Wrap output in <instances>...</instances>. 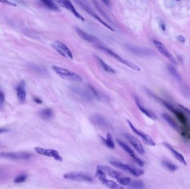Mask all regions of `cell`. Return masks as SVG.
I'll return each mask as SVG.
<instances>
[{
    "instance_id": "obj_7",
    "label": "cell",
    "mask_w": 190,
    "mask_h": 189,
    "mask_svg": "<svg viewBox=\"0 0 190 189\" xmlns=\"http://www.w3.org/2000/svg\"><path fill=\"white\" fill-rule=\"evenodd\" d=\"M110 164L116 168H118L121 170H125L130 173L132 174L134 176L138 177L144 174V171L142 169H139L137 168H132L127 164H124L120 161H111Z\"/></svg>"
},
{
    "instance_id": "obj_16",
    "label": "cell",
    "mask_w": 190,
    "mask_h": 189,
    "mask_svg": "<svg viewBox=\"0 0 190 189\" xmlns=\"http://www.w3.org/2000/svg\"><path fill=\"white\" fill-rule=\"evenodd\" d=\"M0 156L10 159H27L31 158V155L26 152H1Z\"/></svg>"
},
{
    "instance_id": "obj_12",
    "label": "cell",
    "mask_w": 190,
    "mask_h": 189,
    "mask_svg": "<svg viewBox=\"0 0 190 189\" xmlns=\"http://www.w3.org/2000/svg\"><path fill=\"white\" fill-rule=\"evenodd\" d=\"M35 151L39 155L46 156L48 157H52L56 160L62 162L63 159L61 156L60 155L58 151L54 149H47L39 147H36L35 148Z\"/></svg>"
},
{
    "instance_id": "obj_31",
    "label": "cell",
    "mask_w": 190,
    "mask_h": 189,
    "mask_svg": "<svg viewBox=\"0 0 190 189\" xmlns=\"http://www.w3.org/2000/svg\"><path fill=\"white\" fill-rule=\"evenodd\" d=\"M128 188L130 189H144L145 185L141 181H133L128 184Z\"/></svg>"
},
{
    "instance_id": "obj_27",
    "label": "cell",
    "mask_w": 190,
    "mask_h": 189,
    "mask_svg": "<svg viewBox=\"0 0 190 189\" xmlns=\"http://www.w3.org/2000/svg\"><path fill=\"white\" fill-rule=\"evenodd\" d=\"M29 68L33 72L41 75H46L48 74V70L43 67L39 66L37 65L31 64L29 66Z\"/></svg>"
},
{
    "instance_id": "obj_38",
    "label": "cell",
    "mask_w": 190,
    "mask_h": 189,
    "mask_svg": "<svg viewBox=\"0 0 190 189\" xmlns=\"http://www.w3.org/2000/svg\"><path fill=\"white\" fill-rule=\"evenodd\" d=\"M177 39H178L180 42H182V43H184V42H185V38H184L183 36H181V35L178 36V37H177Z\"/></svg>"
},
{
    "instance_id": "obj_19",
    "label": "cell",
    "mask_w": 190,
    "mask_h": 189,
    "mask_svg": "<svg viewBox=\"0 0 190 189\" xmlns=\"http://www.w3.org/2000/svg\"><path fill=\"white\" fill-rule=\"evenodd\" d=\"M117 142L118 144L124 149V150L128 154V155L133 158L140 166H143V162L142 160L134 152V151L127 144H126L124 142H122L120 140H118Z\"/></svg>"
},
{
    "instance_id": "obj_2",
    "label": "cell",
    "mask_w": 190,
    "mask_h": 189,
    "mask_svg": "<svg viewBox=\"0 0 190 189\" xmlns=\"http://www.w3.org/2000/svg\"><path fill=\"white\" fill-rule=\"evenodd\" d=\"M52 68L57 75L64 79L75 82L82 81L81 76L68 69L58 66H52Z\"/></svg>"
},
{
    "instance_id": "obj_42",
    "label": "cell",
    "mask_w": 190,
    "mask_h": 189,
    "mask_svg": "<svg viewBox=\"0 0 190 189\" xmlns=\"http://www.w3.org/2000/svg\"><path fill=\"white\" fill-rule=\"evenodd\" d=\"M161 27L163 31H165L166 29V25L164 23H162L161 24Z\"/></svg>"
},
{
    "instance_id": "obj_10",
    "label": "cell",
    "mask_w": 190,
    "mask_h": 189,
    "mask_svg": "<svg viewBox=\"0 0 190 189\" xmlns=\"http://www.w3.org/2000/svg\"><path fill=\"white\" fill-rule=\"evenodd\" d=\"M153 43H154L155 46L161 53V55H162L164 57H166L167 59H169L173 64L177 65V63L176 59L172 55V54L170 52V51L167 49V48L166 47V46L162 43L157 40H154Z\"/></svg>"
},
{
    "instance_id": "obj_41",
    "label": "cell",
    "mask_w": 190,
    "mask_h": 189,
    "mask_svg": "<svg viewBox=\"0 0 190 189\" xmlns=\"http://www.w3.org/2000/svg\"><path fill=\"white\" fill-rule=\"evenodd\" d=\"M180 106L181 108H182L183 109H184L185 110H186V112H187L190 115V110H189V109H188L187 108H185V107H184L183 106H182V105H180Z\"/></svg>"
},
{
    "instance_id": "obj_14",
    "label": "cell",
    "mask_w": 190,
    "mask_h": 189,
    "mask_svg": "<svg viewBox=\"0 0 190 189\" xmlns=\"http://www.w3.org/2000/svg\"><path fill=\"white\" fill-rule=\"evenodd\" d=\"M56 2L61 6L70 11L77 19H80L82 21H84L85 19L84 17L80 13H79L77 11V10L71 1L67 0H60V1H57Z\"/></svg>"
},
{
    "instance_id": "obj_37",
    "label": "cell",
    "mask_w": 190,
    "mask_h": 189,
    "mask_svg": "<svg viewBox=\"0 0 190 189\" xmlns=\"http://www.w3.org/2000/svg\"><path fill=\"white\" fill-rule=\"evenodd\" d=\"M5 94L1 91H0V103L3 102L5 101Z\"/></svg>"
},
{
    "instance_id": "obj_33",
    "label": "cell",
    "mask_w": 190,
    "mask_h": 189,
    "mask_svg": "<svg viewBox=\"0 0 190 189\" xmlns=\"http://www.w3.org/2000/svg\"><path fill=\"white\" fill-rule=\"evenodd\" d=\"M41 2L43 3V5L46 6L48 9L50 10H54V11H58V8L57 7L56 3L52 1H49V0H45V1H42Z\"/></svg>"
},
{
    "instance_id": "obj_32",
    "label": "cell",
    "mask_w": 190,
    "mask_h": 189,
    "mask_svg": "<svg viewBox=\"0 0 190 189\" xmlns=\"http://www.w3.org/2000/svg\"><path fill=\"white\" fill-rule=\"evenodd\" d=\"M179 85L182 94L186 98H190V89L189 87L183 82L180 84Z\"/></svg>"
},
{
    "instance_id": "obj_23",
    "label": "cell",
    "mask_w": 190,
    "mask_h": 189,
    "mask_svg": "<svg viewBox=\"0 0 190 189\" xmlns=\"http://www.w3.org/2000/svg\"><path fill=\"white\" fill-rule=\"evenodd\" d=\"M135 100H136V103L137 105L138 106V108L140 109V110L143 113L145 114L146 116H147L148 117H149L150 118L154 120H155L157 119V116L155 114L151 112V111L149 110L146 108H145L143 106L142 104H141L140 99L136 97L135 98Z\"/></svg>"
},
{
    "instance_id": "obj_40",
    "label": "cell",
    "mask_w": 190,
    "mask_h": 189,
    "mask_svg": "<svg viewBox=\"0 0 190 189\" xmlns=\"http://www.w3.org/2000/svg\"><path fill=\"white\" fill-rule=\"evenodd\" d=\"M34 101L36 102V103H38V104H41L42 103V100H41V99H39V98H34Z\"/></svg>"
},
{
    "instance_id": "obj_24",
    "label": "cell",
    "mask_w": 190,
    "mask_h": 189,
    "mask_svg": "<svg viewBox=\"0 0 190 189\" xmlns=\"http://www.w3.org/2000/svg\"><path fill=\"white\" fill-rule=\"evenodd\" d=\"M162 118L165 120V121L168 123L172 128H173L175 130H176L178 132H181V129L180 127L170 115L166 113H163L162 114Z\"/></svg>"
},
{
    "instance_id": "obj_39",
    "label": "cell",
    "mask_w": 190,
    "mask_h": 189,
    "mask_svg": "<svg viewBox=\"0 0 190 189\" xmlns=\"http://www.w3.org/2000/svg\"><path fill=\"white\" fill-rule=\"evenodd\" d=\"M102 2L105 3V5L108 7H110L111 5V2L110 1H103Z\"/></svg>"
},
{
    "instance_id": "obj_21",
    "label": "cell",
    "mask_w": 190,
    "mask_h": 189,
    "mask_svg": "<svg viewBox=\"0 0 190 189\" xmlns=\"http://www.w3.org/2000/svg\"><path fill=\"white\" fill-rule=\"evenodd\" d=\"M163 145H165V146L169 149L170 151H171L172 154L174 155L175 158L177 160L179 161V162H180L181 163H182V164H183L184 165H187V162L185 160L184 156H183V155H182L180 152H179V151H177L176 150H175L170 144H169V143H166V142H164L163 143Z\"/></svg>"
},
{
    "instance_id": "obj_6",
    "label": "cell",
    "mask_w": 190,
    "mask_h": 189,
    "mask_svg": "<svg viewBox=\"0 0 190 189\" xmlns=\"http://www.w3.org/2000/svg\"><path fill=\"white\" fill-rule=\"evenodd\" d=\"M76 2L82 8L84 9V10L86 12H87L89 15H91L92 17H94L95 19H97L98 21H99L101 23H102L103 25H104L105 27H106L107 29L114 31V29L113 27H112L110 25L108 24L107 22H105V21H104L102 19H101L96 13L94 12V11L92 10L90 6L87 4V3L83 1H76Z\"/></svg>"
},
{
    "instance_id": "obj_35",
    "label": "cell",
    "mask_w": 190,
    "mask_h": 189,
    "mask_svg": "<svg viewBox=\"0 0 190 189\" xmlns=\"http://www.w3.org/2000/svg\"><path fill=\"white\" fill-rule=\"evenodd\" d=\"M27 179V176L25 175H19V176L16 177L15 180H14V182L15 183H21L23 182L24 181H25V180Z\"/></svg>"
},
{
    "instance_id": "obj_26",
    "label": "cell",
    "mask_w": 190,
    "mask_h": 189,
    "mask_svg": "<svg viewBox=\"0 0 190 189\" xmlns=\"http://www.w3.org/2000/svg\"><path fill=\"white\" fill-rule=\"evenodd\" d=\"M167 69L171 74V76H172L173 78L179 83V85L183 82L180 75L179 74V73L177 72V71H176V68L174 67L171 65L169 64L167 66Z\"/></svg>"
},
{
    "instance_id": "obj_1",
    "label": "cell",
    "mask_w": 190,
    "mask_h": 189,
    "mask_svg": "<svg viewBox=\"0 0 190 189\" xmlns=\"http://www.w3.org/2000/svg\"><path fill=\"white\" fill-rule=\"evenodd\" d=\"M97 169L102 170L106 174L109 175L111 178H113L117 180L118 182L122 186H127L128 185L130 182H131V179L126 177L124 174L117 170H114L113 168L107 166V165H98L97 167Z\"/></svg>"
},
{
    "instance_id": "obj_17",
    "label": "cell",
    "mask_w": 190,
    "mask_h": 189,
    "mask_svg": "<svg viewBox=\"0 0 190 189\" xmlns=\"http://www.w3.org/2000/svg\"><path fill=\"white\" fill-rule=\"evenodd\" d=\"M75 30H76V33L79 35V36L80 37H81L84 40H85L90 43L97 44L100 46V41L98 38H97L96 37H95L93 35H90V34L86 33L85 31H84L83 30H82L81 29H80L78 27H76L75 28Z\"/></svg>"
},
{
    "instance_id": "obj_11",
    "label": "cell",
    "mask_w": 190,
    "mask_h": 189,
    "mask_svg": "<svg viewBox=\"0 0 190 189\" xmlns=\"http://www.w3.org/2000/svg\"><path fill=\"white\" fill-rule=\"evenodd\" d=\"M127 122L128 123V125L130 126V127L131 128V129L132 130L133 132H134L136 134L138 135V136H140L141 138V139H142L143 142H144L146 145H149V146H155L156 145L155 142L152 139V138L149 135L142 132L140 130H138L137 129H136L135 128V126H134L133 124L131 123V122L129 120H127Z\"/></svg>"
},
{
    "instance_id": "obj_9",
    "label": "cell",
    "mask_w": 190,
    "mask_h": 189,
    "mask_svg": "<svg viewBox=\"0 0 190 189\" xmlns=\"http://www.w3.org/2000/svg\"><path fill=\"white\" fill-rule=\"evenodd\" d=\"M65 179L74 180L77 181H84V182H91L92 181V178L84 173L77 172H68L64 176Z\"/></svg>"
},
{
    "instance_id": "obj_22",
    "label": "cell",
    "mask_w": 190,
    "mask_h": 189,
    "mask_svg": "<svg viewBox=\"0 0 190 189\" xmlns=\"http://www.w3.org/2000/svg\"><path fill=\"white\" fill-rule=\"evenodd\" d=\"M74 92H75L76 94L78 95L81 97H82L83 99H85L86 100H91L92 99V95L90 91H86V90L83 89L82 88H80L78 87L73 88H72Z\"/></svg>"
},
{
    "instance_id": "obj_4",
    "label": "cell",
    "mask_w": 190,
    "mask_h": 189,
    "mask_svg": "<svg viewBox=\"0 0 190 189\" xmlns=\"http://www.w3.org/2000/svg\"><path fill=\"white\" fill-rule=\"evenodd\" d=\"M96 176L98 178L100 182L107 187L111 189H124V188L121 185L116 183L114 181L108 180L106 178V174L102 170L97 169Z\"/></svg>"
},
{
    "instance_id": "obj_30",
    "label": "cell",
    "mask_w": 190,
    "mask_h": 189,
    "mask_svg": "<svg viewBox=\"0 0 190 189\" xmlns=\"http://www.w3.org/2000/svg\"><path fill=\"white\" fill-rule=\"evenodd\" d=\"M162 166L165 168L167 170L170 171H175L178 169V167L175 164L167 160H163L162 161Z\"/></svg>"
},
{
    "instance_id": "obj_43",
    "label": "cell",
    "mask_w": 190,
    "mask_h": 189,
    "mask_svg": "<svg viewBox=\"0 0 190 189\" xmlns=\"http://www.w3.org/2000/svg\"><path fill=\"white\" fill-rule=\"evenodd\" d=\"M5 130H3V129H0V132H5Z\"/></svg>"
},
{
    "instance_id": "obj_28",
    "label": "cell",
    "mask_w": 190,
    "mask_h": 189,
    "mask_svg": "<svg viewBox=\"0 0 190 189\" xmlns=\"http://www.w3.org/2000/svg\"><path fill=\"white\" fill-rule=\"evenodd\" d=\"M101 138L102 142H104V143H105V145L108 148H109L111 149H114V148H115L114 142L112 136L111 135V134H110V133H107V136H106V139H105L102 136H101Z\"/></svg>"
},
{
    "instance_id": "obj_18",
    "label": "cell",
    "mask_w": 190,
    "mask_h": 189,
    "mask_svg": "<svg viewBox=\"0 0 190 189\" xmlns=\"http://www.w3.org/2000/svg\"><path fill=\"white\" fill-rule=\"evenodd\" d=\"M124 136L128 139L129 142L132 144V145L134 148V149L138 151L140 154H143L145 152V150L144 149V148L141 143V142L139 141L138 139L135 138L132 135L127 134L124 133Z\"/></svg>"
},
{
    "instance_id": "obj_36",
    "label": "cell",
    "mask_w": 190,
    "mask_h": 189,
    "mask_svg": "<svg viewBox=\"0 0 190 189\" xmlns=\"http://www.w3.org/2000/svg\"><path fill=\"white\" fill-rule=\"evenodd\" d=\"M0 2H2L3 3H5L6 5H10V6H16L17 5L13 2H12L11 1H0Z\"/></svg>"
},
{
    "instance_id": "obj_20",
    "label": "cell",
    "mask_w": 190,
    "mask_h": 189,
    "mask_svg": "<svg viewBox=\"0 0 190 189\" xmlns=\"http://www.w3.org/2000/svg\"><path fill=\"white\" fill-rule=\"evenodd\" d=\"M17 98L20 102L23 103L25 101L26 92L25 89V83L24 81H21L16 88Z\"/></svg>"
},
{
    "instance_id": "obj_34",
    "label": "cell",
    "mask_w": 190,
    "mask_h": 189,
    "mask_svg": "<svg viewBox=\"0 0 190 189\" xmlns=\"http://www.w3.org/2000/svg\"><path fill=\"white\" fill-rule=\"evenodd\" d=\"M94 2V4H95V6L96 7V9H97V10L101 13V14L102 15V16L105 18V19H106L108 22H110V24L114 25V23L112 22V20L110 19V18L109 17V16H108V15H107V13L105 12V11L104 10L102 9V8L100 6V5H98V3L97 2Z\"/></svg>"
},
{
    "instance_id": "obj_5",
    "label": "cell",
    "mask_w": 190,
    "mask_h": 189,
    "mask_svg": "<svg viewBox=\"0 0 190 189\" xmlns=\"http://www.w3.org/2000/svg\"><path fill=\"white\" fill-rule=\"evenodd\" d=\"M52 46L62 57L73 59L74 56L72 52L64 43L60 41H55L52 44Z\"/></svg>"
},
{
    "instance_id": "obj_3",
    "label": "cell",
    "mask_w": 190,
    "mask_h": 189,
    "mask_svg": "<svg viewBox=\"0 0 190 189\" xmlns=\"http://www.w3.org/2000/svg\"><path fill=\"white\" fill-rule=\"evenodd\" d=\"M99 48H100L101 49L105 51V52H106L107 54H108L111 56L114 57L116 59H117V61H118L121 63H123L125 66L128 67L129 68L132 69L134 71H137V72L141 71V68L138 66L137 65L134 63L133 62H131V61H130L127 59H124L123 57H121L120 56L117 55L116 53H115L112 50H111V49H110L107 48L105 47L104 46H99Z\"/></svg>"
},
{
    "instance_id": "obj_13",
    "label": "cell",
    "mask_w": 190,
    "mask_h": 189,
    "mask_svg": "<svg viewBox=\"0 0 190 189\" xmlns=\"http://www.w3.org/2000/svg\"><path fill=\"white\" fill-rule=\"evenodd\" d=\"M163 104L168 109H169L171 112H172L174 114V115L176 116V118H177L181 124H182L183 125L184 128H186V127L188 126L189 125H190V124L189 123L188 120H187V118L186 117L185 114L183 113L182 112H180V110H178L176 109L175 108H174L172 105L169 104V103H167L166 102H163Z\"/></svg>"
},
{
    "instance_id": "obj_29",
    "label": "cell",
    "mask_w": 190,
    "mask_h": 189,
    "mask_svg": "<svg viewBox=\"0 0 190 189\" xmlns=\"http://www.w3.org/2000/svg\"><path fill=\"white\" fill-rule=\"evenodd\" d=\"M39 116L43 119L48 120L53 116V111L51 108H46L41 110L39 112Z\"/></svg>"
},
{
    "instance_id": "obj_25",
    "label": "cell",
    "mask_w": 190,
    "mask_h": 189,
    "mask_svg": "<svg viewBox=\"0 0 190 189\" xmlns=\"http://www.w3.org/2000/svg\"><path fill=\"white\" fill-rule=\"evenodd\" d=\"M95 58H96V59L97 63L99 64V65L105 71V72L110 73H112V74L116 73V71L114 70V69L112 68L110 66L108 65L107 63H106L105 61L104 60H102L100 57L96 56Z\"/></svg>"
},
{
    "instance_id": "obj_15",
    "label": "cell",
    "mask_w": 190,
    "mask_h": 189,
    "mask_svg": "<svg viewBox=\"0 0 190 189\" xmlns=\"http://www.w3.org/2000/svg\"><path fill=\"white\" fill-rule=\"evenodd\" d=\"M91 121L96 125L104 128H110L111 125L108 120L102 115L96 114L92 116Z\"/></svg>"
},
{
    "instance_id": "obj_8",
    "label": "cell",
    "mask_w": 190,
    "mask_h": 189,
    "mask_svg": "<svg viewBox=\"0 0 190 189\" xmlns=\"http://www.w3.org/2000/svg\"><path fill=\"white\" fill-rule=\"evenodd\" d=\"M127 48L133 54L140 57H150L154 55V52L152 50L147 48L128 45Z\"/></svg>"
}]
</instances>
